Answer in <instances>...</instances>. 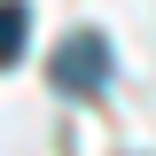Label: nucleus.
I'll use <instances>...</instances> for the list:
<instances>
[{
    "mask_svg": "<svg viewBox=\"0 0 156 156\" xmlns=\"http://www.w3.org/2000/svg\"><path fill=\"white\" fill-rule=\"evenodd\" d=\"M109 70H117V62H109V39H101V31H70L55 47V62H47L55 94H70V101H94L101 86H109Z\"/></svg>",
    "mask_w": 156,
    "mask_h": 156,
    "instance_id": "nucleus-1",
    "label": "nucleus"
},
{
    "mask_svg": "<svg viewBox=\"0 0 156 156\" xmlns=\"http://www.w3.org/2000/svg\"><path fill=\"white\" fill-rule=\"evenodd\" d=\"M23 39H31V8L23 0H0V62H16Z\"/></svg>",
    "mask_w": 156,
    "mask_h": 156,
    "instance_id": "nucleus-2",
    "label": "nucleus"
}]
</instances>
